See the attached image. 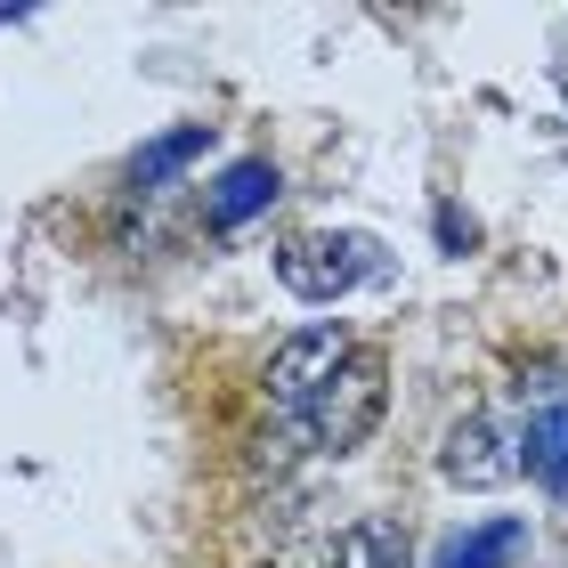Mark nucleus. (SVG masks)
<instances>
[{"label":"nucleus","instance_id":"nucleus-5","mask_svg":"<svg viewBox=\"0 0 568 568\" xmlns=\"http://www.w3.org/2000/svg\"><path fill=\"white\" fill-rule=\"evenodd\" d=\"M276 187H284V179H276L268 154H244V163H227V171H220V187H212V203H203V220H212L220 236H227V227H244L252 212H268Z\"/></svg>","mask_w":568,"mask_h":568},{"label":"nucleus","instance_id":"nucleus-8","mask_svg":"<svg viewBox=\"0 0 568 568\" xmlns=\"http://www.w3.org/2000/svg\"><path fill=\"white\" fill-rule=\"evenodd\" d=\"M203 146H212V122H179V131L146 139V146L131 154V195H154V187H163L171 171H187Z\"/></svg>","mask_w":568,"mask_h":568},{"label":"nucleus","instance_id":"nucleus-10","mask_svg":"<svg viewBox=\"0 0 568 568\" xmlns=\"http://www.w3.org/2000/svg\"><path fill=\"white\" fill-rule=\"evenodd\" d=\"M438 236H447V244L463 252V244H471V236H479V227H471V220H463V212H455V203H447V212H438Z\"/></svg>","mask_w":568,"mask_h":568},{"label":"nucleus","instance_id":"nucleus-6","mask_svg":"<svg viewBox=\"0 0 568 568\" xmlns=\"http://www.w3.org/2000/svg\"><path fill=\"white\" fill-rule=\"evenodd\" d=\"M520 552H528V520H479V528H455L430 568H511Z\"/></svg>","mask_w":568,"mask_h":568},{"label":"nucleus","instance_id":"nucleus-2","mask_svg":"<svg viewBox=\"0 0 568 568\" xmlns=\"http://www.w3.org/2000/svg\"><path fill=\"white\" fill-rule=\"evenodd\" d=\"M366 268H374V244L366 236H325V227L284 236V252H276V276H284L293 301H342Z\"/></svg>","mask_w":568,"mask_h":568},{"label":"nucleus","instance_id":"nucleus-4","mask_svg":"<svg viewBox=\"0 0 568 568\" xmlns=\"http://www.w3.org/2000/svg\"><path fill=\"white\" fill-rule=\"evenodd\" d=\"M438 471H447L455 487H504L511 471H520V455L504 447V430L487 415H463L447 430V447H438Z\"/></svg>","mask_w":568,"mask_h":568},{"label":"nucleus","instance_id":"nucleus-1","mask_svg":"<svg viewBox=\"0 0 568 568\" xmlns=\"http://www.w3.org/2000/svg\"><path fill=\"white\" fill-rule=\"evenodd\" d=\"M382 398H390V382H382V357L374 349H357L342 374H333V390L301 415L308 430V447H325V455H349V447H366L374 423H382Z\"/></svg>","mask_w":568,"mask_h":568},{"label":"nucleus","instance_id":"nucleus-9","mask_svg":"<svg viewBox=\"0 0 568 568\" xmlns=\"http://www.w3.org/2000/svg\"><path fill=\"white\" fill-rule=\"evenodd\" d=\"M520 463H528V479H545L552 496H568V398L545 406V415H528V430H520Z\"/></svg>","mask_w":568,"mask_h":568},{"label":"nucleus","instance_id":"nucleus-3","mask_svg":"<svg viewBox=\"0 0 568 568\" xmlns=\"http://www.w3.org/2000/svg\"><path fill=\"white\" fill-rule=\"evenodd\" d=\"M349 333L342 325H308V333H293V342H276V357H268V398L284 406V415H308L325 390H333V374L349 366Z\"/></svg>","mask_w":568,"mask_h":568},{"label":"nucleus","instance_id":"nucleus-7","mask_svg":"<svg viewBox=\"0 0 568 568\" xmlns=\"http://www.w3.org/2000/svg\"><path fill=\"white\" fill-rule=\"evenodd\" d=\"M325 568H415V545L398 520H349L325 545Z\"/></svg>","mask_w":568,"mask_h":568}]
</instances>
